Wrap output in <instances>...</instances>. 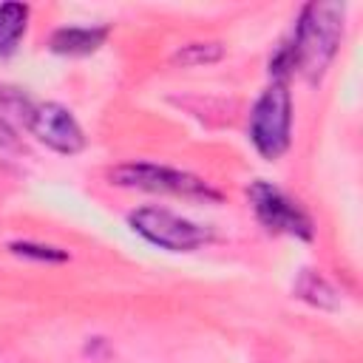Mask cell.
<instances>
[{
	"mask_svg": "<svg viewBox=\"0 0 363 363\" xmlns=\"http://www.w3.org/2000/svg\"><path fill=\"white\" fill-rule=\"evenodd\" d=\"M343 20L346 6L337 0L306 3L295 20L289 40H284L269 60L272 79L286 82L289 74H301L306 82H320L340 48Z\"/></svg>",
	"mask_w": 363,
	"mask_h": 363,
	"instance_id": "6da1fadb",
	"label": "cell"
},
{
	"mask_svg": "<svg viewBox=\"0 0 363 363\" xmlns=\"http://www.w3.org/2000/svg\"><path fill=\"white\" fill-rule=\"evenodd\" d=\"M111 184L125 190H145V193H162V196H179V199H201V201H218L221 193L204 182L201 176H193L179 167L156 164V162H125L108 170Z\"/></svg>",
	"mask_w": 363,
	"mask_h": 363,
	"instance_id": "7a4b0ae2",
	"label": "cell"
},
{
	"mask_svg": "<svg viewBox=\"0 0 363 363\" xmlns=\"http://www.w3.org/2000/svg\"><path fill=\"white\" fill-rule=\"evenodd\" d=\"M252 147L275 162L278 156L286 153L292 142V94L286 82L272 79L255 99L250 111V125H247Z\"/></svg>",
	"mask_w": 363,
	"mask_h": 363,
	"instance_id": "3957f363",
	"label": "cell"
},
{
	"mask_svg": "<svg viewBox=\"0 0 363 363\" xmlns=\"http://www.w3.org/2000/svg\"><path fill=\"white\" fill-rule=\"evenodd\" d=\"M128 224L136 235H142L147 244L167 250V252H193L213 241V230L190 221L167 207H136L128 216Z\"/></svg>",
	"mask_w": 363,
	"mask_h": 363,
	"instance_id": "277c9868",
	"label": "cell"
},
{
	"mask_svg": "<svg viewBox=\"0 0 363 363\" xmlns=\"http://www.w3.org/2000/svg\"><path fill=\"white\" fill-rule=\"evenodd\" d=\"M247 201L258 218V224L275 235H289L298 241H312L315 224L309 213L281 187L267 179H255L247 184Z\"/></svg>",
	"mask_w": 363,
	"mask_h": 363,
	"instance_id": "5b68a950",
	"label": "cell"
},
{
	"mask_svg": "<svg viewBox=\"0 0 363 363\" xmlns=\"http://www.w3.org/2000/svg\"><path fill=\"white\" fill-rule=\"evenodd\" d=\"M28 130L37 142H43L45 147H51L54 153H62V156H74L85 147V133H82L77 116L60 102H37Z\"/></svg>",
	"mask_w": 363,
	"mask_h": 363,
	"instance_id": "8992f818",
	"label": "cell"
},
{
	"mask_svg": "<svg viewBox=\"0 0 363 363\" xmlns=\"http://www.w3.org/2000/svg\"><path fill=\"white\" fill-rule=\"evenodd\" d=\"M108 34V26H62L51 34L48 48L62 57H88L105 45Z\"/></svg>",
	"mask_w": 363,
	"mask_h": 363,
	"instance_id": "52a82bcc",
	"label": "cell"
},
{
	"mask_svg": "<svg viewBox=\"0 0 363 363\" xmlns=\"http://www.w3.org/2000/svg\"><path fill=\"white\" fill-rule=\"evenodd\" d=\"M31 9L26 3H0V60L17 54L26 28H28Z\"/></svg>",
	"mask_w": 363,
	"mask_h": 363,
	"instance_id": "ba28073f",
	"label": "cell"
},
{
	"mask_svg": "<svg viewBox=\"0 0 363 363\" xmlns=\"http://www.w3.org/2000/svg\"><path fill=\"white\" fill-rule=\"evenodd\" d=\"M34 105H37V102H34L23 88L0 85V122H3V125L14 128V130H20V128L28 130Z\"/></svg>",
	"mask_w": 363,
	"mask_h": 363,
	"instance_id": "9c48e42d",
	"label": "cell"
},
{
	"mask_svg": "<svg viewBox=\"0 0 363 363\" xmlns=\"http://www.w3.org/2000/svg\"><path fill=\"white\" fill-rule=\"evenodd\" d=\"M9 252H14L20 258H28V261H40V264H62V261H68L65 250L51 247V244H37V241H11Z\"/></svg>",
	"mask_w": 363,
	"mask_h": 363,
	"instance_id": "30bf717a",
	"label": "cell"
},
{
	"mask_svg": "<svg viewBox=\"0 0 363 363\" xmlns=\"http://www.w3.org/2000/svg\"><path fill=\"white\" fill-rule=\"evenodd\" d=\"M221 45L218 43H187L176 51V62L182 65H210L221 60Z\"/></svg>",
	"mask_w": 363,
	"mask_h": 363,
	"instance_id": "8fae6325",
	"label": "cell"
},
{
	"mask_svg": "<svg viewBox=\"0 0 363 363\" xmlns=\"http://www.w3.org/2000/svg\"><path fill=\"white\" fill-rule=\"evenodd\" d=\"M298 292H301V298H306V301H312L315 306H332L335 303V289L320 278V275H303V284L298 286Z\"/></svg>",
	"mask_w": 363,
	"mask_h": 363,
	"instance_id": "7c38bea8",
	"label": "cell"
}]
</instances>
